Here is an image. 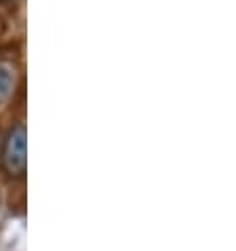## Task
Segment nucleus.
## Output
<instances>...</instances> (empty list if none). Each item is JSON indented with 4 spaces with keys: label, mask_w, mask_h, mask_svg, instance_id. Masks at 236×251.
I'll list each match as a JSON object with an SVG mask.
<instances>
[{
    "label": "nucleus",
    "mask_w": 236,
    "mask_h": 251,
    "mask_svg": "<svg viewBox=\"0 0 236 251\" xmlns=\"http://www.w3.org/2000/svg\"><path fill=\"white\" fill-rule=\"evenodd\" d=\"M2 169L9 177L17 179L25 176V167H27V133H25V125L17 123L9 129V133L4 137L2 144Z\"/></svg>",
    "instance_id": "obj_1"
},
{
    "label": "nucleus",
    "mask_w": 236,
    "mask_h": 251,
    "mask_svg": "<svg viewBox=\"0 0 236 251\" xmlns=\"http://www.w3.org/2000/svg\"><path fill=\"white\" fill-rule=\"evenodd\" d=\"M17 87V66L13 61H0V106L13 97Z\"/></svg>",
    "instance_id": "obj_2"
},
{
    "label": "nucleus",
    "mask_w": 236,
    "mask_h": 251,
    "mask_svg": "<svg viewBox=\"0 0 236 251\" xmlns=\"http://www.w3.org/2000/svg\"><path fill=\"white\" fill-rule=\"evenodd\" d=\"M0 2H9V0H0Z\"/></svg>",
    "instance_id": "obj_3"
}]
</instances>
